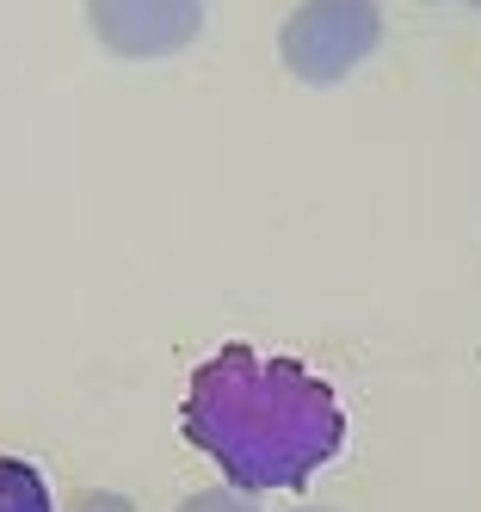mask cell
<instances>
[{
    "label": "cell",
    "instance_id": "6da1fadb",
    "mask_svg": "<svg viewBox=\"0 0 481 512\" xmlns=\"http://www.w3.org/2000/svg\"><path fill=\"white\" fill-rule=\"evenodd\" d=\"M185 438L241 494H272L303 488L321 463L340 457L346 414L340 395L303 364L229 346L198 364L192 395H185Z\"/></svg>",
    "mask_w": 481,
    "mask_h": 512
},
{
    "label": "cell",
    "instance_id": "7a4b0ae2",
    "mask_svg": "<svg viewBox=\"0 0 481 512\" xmlns=\"http://www.w3.org/2000/svg\"><path fill=\"white\" fill-rule=\"evenodd\" d=\"M377 38H383L377 0H303L284 19L278 50H284V68L296 81L327 87V81H346L377 50Z\"/></svg>",
    "mask_w": 481,
    "mask_h": 512
},
{
    "label": "cell",
    "instance_id": "3957f363",
    "mask_svg": "<svg viewBox=\"0 0 481 512\" xmlns=\"http://www.w3.org/2000/svg\"><path fill=\"white\" fill-rule=\"evenodd\" d=\"M87 19L105 50L130 62H155L185 50L204 31V0H87Z\"/></svg>",
    "mask_w": 481,
    "mask_h": 512
},
{
    "label": "cell",
    "instance_id": "277c9868",
    "mask_svg": "<svg viewBox=\"0 0 481 512\" xmlns=\"http://www.w3.org/2000/svg\"><path fill=\"white\" fill-rule=\"evenodd\" d=\"M0 512H56L50 488H44V469L0 451Z\"/></svg>",
    "mask_w": 481,
    "mask_h": 512
},
{
    "label": "cell",
    "instance_id": "5b68a950",
    "mask_svg": "<svg viewBox=\"0 0 481 512\" xmlns=\"http://www.w3.org/2000/svg\"><path fill=\"white\" fill-rule=\"evenodd\" d=\"M179 512H259L241 488H210V494H192V500H179Z\"/></svg>",
    "mask_w": 481,
    "mask_h": 512
},
{
    "label": "cell",
    "instance_id": "8992f818",
    "mask_svg": "<svg viewBox=\"0 0 481 512\" xmlns=\"http://www.w3.org/2000/svg\"><path fill=\"white\" fill-rule=\"evenodd\" d=\"M74 512H130V500L124 494H81V500H74Z\"/></svg>",
    "mask_w": 481,
    "mask_h": 512
}]
</instances>
